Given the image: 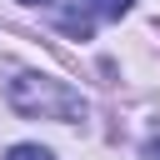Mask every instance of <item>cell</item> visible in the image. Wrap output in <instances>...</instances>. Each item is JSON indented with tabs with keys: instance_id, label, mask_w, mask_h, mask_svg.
<instances>
[{
	"instance_id": "cell-4",
	"label": "cell",
	"mask_w": 160,
	"mask_h": 160,
	"mask_svg": "<svg viewBox=\"0 0 160 160\" xmlns=\"http://www.w3.org/2000/svg\"><path fill=\"white\" fill-rule=\"evenodd\" d=\"M90 5H95L100 15H110V20H120V15H125V10L135 5V0H90Z\"/></svg>"
},
{
	"instance_id": "cell-1",
	"label": "cell",
	"mask_w": 160,
	"mask_h": 160,
	"mask_svg": "<svg viewBox=\"0 0 160 160\" xmlns=\"http://www.w3.org/2000/svg\"><path fill=\"white\" fill-rule=\"evenodd\" d=\"M10 105L20 115H40V120H80L85 115V100L65 80H50V75H15L10 80Z\"/></svg>"
},
{
	"instance_id": "cell-6",
	"label": "cell",
	"mask_w": 160,
	"mask_h": 160,
	"mask_svg": "<svg viewBox=\"0 0 160 160\" xmlns=\"http://www.w3.org/2000/svg\"><path fill=\"white\" fill-rule=\"evenodd\" d=\"M20 5H50V0H20Z\"/></svg>"
},
{
	"instance_id": "cell-3",
	"label": "cell",
	"mask_w": 160,
	"mask_h": 160,
	"mask_svg": "<svg viewBox=\"0 0 160 160\" xmlns=\"http://www.w3.org/2000/svg\"><path fill=\"white\" fill-rule=\"evenodd\" d=\"M5 160H55V155H50L45 145H10V155H5Z\"/></svg>"
},
{
	"instance_id": "cell-2",
	"label": "cell",
	"mask_w": 160,
	"mask_h": 160,
	"mask_svg": "<svg viewBox=\"0 0 160 160\" xmlns=\"http://www.w3.org/2000/svg\"><path fill=\"white\" fill-rule=\"evenodd\" d=\"M60 30H65V35H75V40H90V20H85L80 10H70V15L60 20Z\"/></svg>"
},
{
	"instance_id": "cell-5",
	"label": "cell",
	"mask_w": 160,
	"mask_h": 160,
	"mask_svg": "<svg viewBox=\"0 0 160 160\" xmlns=\"http://www.w3.org/2000/svg\"><path fill=\"white\" fill-rule=\"evenodd\" d=\"M145 155H150V160H160V140H150V145H145Z\"/></svg>"
}]
</instances>
